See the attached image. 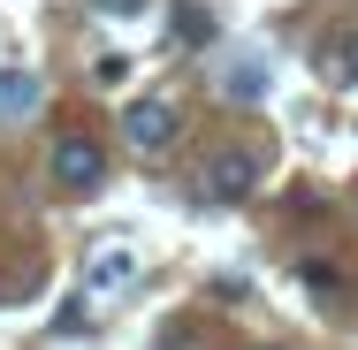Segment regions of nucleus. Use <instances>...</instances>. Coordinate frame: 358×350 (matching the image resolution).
<instances>
[{"mask_svg":"<svg viewBox=\"0 0 358 350\" xmlns=\"http://www.w3.org/2000/svg\"><path fill=\"white\" fill-rule=\"evenodd\" d=\"M267 92H275V69H267L259 54H236V61L221 69V99H229V107H267Z\"/></svg>","mask_w":358,"mask_h":350,"instance_id":"20e7f679","label":"nucleus"},{"mask_svg":"<svg viewBox=\"0 0 358 350\" xmlns=\"http://www.w3.org/2000/svg\"><path fill=\"white\" fill-rule=\"evenodd\" d=\"M152 350H191V335H183V328H168V335H160Z\"/></svg>","mask_w":358,"mask_h":350,"instance_id":"9b49d317","label":"nucleus"},{"mask_svg":"<svg viewBox=\"0 0 358 350\" xmlns=\"http://www.w3.org/2000/svg\"><path fill=\"white\" fill-rule=\"evenodd\" d=\"M320 76H328V84H358V23L320 46Z\"/></svg>","mask_w":358,"mask_h":350,"instance_id":"0eeeda50","label":"nucleus"},{"mask_svg":"<svg viewBox=\"0 0 358 350\" xmlns=\"http://www.w3.org/2000/svg\"><path fill=\"white\" fill-rule=\"evenodd\" d=\"M138 251H130V244H99V251H92V259H84V289H99V297H115V289H130V282H138Z\"/></svg>","mask_w":358,"mask_h":350,"instance_id":"39448f33","label":"nucleus"},{"mask_svg":"<svg viewBox=\"0 0 358 350\" xmlns=\"http://www.w3.org/2000/svg\"><path fill=\"white\" fill-rule=\"evenodd\" d=\"M305 289H313L320 305H343V275H336V267H320V259H305Z\"/></svg>","mask_w":358,"mask_h":350,"instance_id":"1a4fd4ad","label":"nucleus"},{"mask_svg":"<svg viewBox=\"0 0 358 350\" xmlns=\"http://www.w3.org/2000/svg\"><path fill=\"white\" fill-rule=\"evenodd\" d=\"M259 175H267V160H259L252 145H214V152L199 160V198H206V206H244V198L259 191Z\"/></svg>","mask_w":358,"mask_h":350,"instance_id":"f257e3e1","label":"nucleus"},{"mask_svg":"<svg viewBox=\"0 0 358 350\" xmlns=\"http://www.w3.org/2000/svg\"><path fill=\"white\" fill-rule=\"evenodd\" d=\"M46 107V84L23 69H0V122H23V115H38Z\"/></svg>","mask_w":358,"mask_h":350,"instance_id":"423d86ee","label":"nucleus"},{"mask_svg":"<svg viewBox=\"0 0 358 350\" xmlns=\"http://www.w3.org/2000/svg\"><path fill=\"white\" fill-rule=\"evenodd\" d=\"M259 350H282V343H259Z\"/></svg>","mask_w":358,"mask_h":350,"instance_id":"f8f14e48","label":"nucleus"},{"mask_svg":"<svg viewBox=\"0 0 358 350\" xmlns=\"http://www.w3.org/2000/svg\"><path fill=\"white\" fill-rule=\"evenodd\" d=\"M122 138H130V152H168V145L183 138V107L168 92H145V99L122 107Z\"/></svg>","mask_w":358,"mask_h":350,"instance_id":"7ed1b4c3","label":"nucleus"},{"mask_svg":"<svg viewBox=\"0 0 358 350\" xmlns=\"http://www.w3.org/2000/svg\"><path fill=\"white\" fill-rule=\"evenodd\" d=\"M46 168H54V191L84 198V191H99V183H107V145L92 138V130H62L54 152H46Z\"/></svg>","mask_w":358,"mask_h":350,"instance_id":"f03ea898","label":"nucleus"},{"mask_svg":"<svg viewBox=\"0 0 358 350\" xmlns=\"http://www.w3.org/2000/svg\"><path fill=\"white\" fill-rule=\"evenodd\" d=\"M84 8H92V15H115V23H130V15H145L152 0H84Z\"/></svg>","mask_w":358,"mask_h":350,"instance_id":"9d476101","label":"nucleus"},{"mask_svg":"<svg viewBox=\"0 0 358 350\" xmlns=\"http://www.w3.org/2000/svg\"><path fill=\"white\" fill-rule=\"evenodd\" d=\"M206 38H214V15H206L199 0H183V8H176V46H206Z\"/></svg>","mask_w":358,"mask_h":350,"instance_id":"6e6552de","label":"nucleus"}]
</instances>
